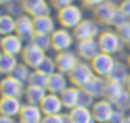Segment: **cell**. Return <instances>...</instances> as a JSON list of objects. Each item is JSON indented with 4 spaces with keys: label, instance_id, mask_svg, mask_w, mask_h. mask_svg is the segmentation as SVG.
I'll list each match as a JSON object with an SVG mask.
<instances>
[{
    "label": "cell",
    "instance_id": "obj_1",
    "mask_svg": "<svg viewBox=\"0 0 130 123\" xmlns=\"http://www.w3.org/2000/svg\"><path fill=\"white\" fill-rule=\"evenodd\" d=\"M82 20H84V13L75 4L66 6V7H62V9L57 11V22H59V25L61 27H66L70 30H73Z\"/></svg>",
    "mask_w": 130,
    "mask_h": 123
},
{
    "label": "cell",
    "instance_id": "obj_2",
    "mask_svg": "<svg viewBox=\"0 0 130 123\" xmlns=\"http://www.w3.org/2000/svg\"><path fill=\"white\" fill-rule=\"evenodd\" d=\"M98 43H100V48L102 52H107V54H119L123 50V47L126 45L121 36L118 34V30H103L100 32L98 36Z\"/></svg>",
    "mask_w": 130,
    "mask_h": 123
},
{
    "label": "cell",
    "instance_id": "obj_3",
    "mask_svg": "<svg viewBox=\"0 0 130 123\" xmlns=\"http://www.w3.org/2000/svg\"><path fill=\"white\" fill-rule=\"evenodd\" d=\"M94 75H96V73H94L91 63H89V61H80V63L71 70V73H70L68 77H70V82H71L73 86H77V87H84V86H86Z\"/></svg>",
    "mask_w": 130,
    "mask_h": 123
},
{
    "label": "cell",
    "instance_id": "obj_4",
    "mask_svg": "<svg viewBox=\"0 0 130 123\" xmlns=\"http://www.w3.org/2000/svg\"><path fill=\"white\" fill-rule=\"evenodd\" d=\"M116 63H118V61L114 59V55H112V54L100 52V54L91 61V66H93V70H94V73H96L98 77L107 79V77L110 75V71H112V68H114V64H116Z\"/></svg>",
    "mask_w": 130,
    "mask_h": 123
},
{
    "label": "cell",
    "instance_id": "obj_5",
    "mask_svg": "<svg viewBox=\"0 0 130 123\" xmlns=\"http://www.w3.org/2000/svg\"><path fill=\"white\" fill-rule=\"evenodd\" d=\"M73 36L77 41H84V39H96L100 36V27L94 20L84 18L75 29H73Z\"/></svg>",
    "mask_w": 130,
    "mask_h": 123
},
{
    "label": "cell",
    "instance_id": "obj_6",
    "mask_svg": "<svg viewBox=\"0 0 130 123\" xmlns=\"http://www.w3.org/2000/svg\"><path fill=\"white\" fill-rule=\"evenodd\" d=\"M75 36L73 32H70V29L66 27H61V29H55L54 34H52V48L55 52H64V50H71V45L75 43Z\"/></svg>",
    "mask_w": 130,
    "mask_h": 123
},
{
    "label": "cell",
    "instance_id": "obj_7",
    "mask_svg": "<svg viewBox=\"0 0 130 123\" xmlns=\"http://www.w3.org/2000/svg\"><path fill=\"white\" fill-rule=\"evenodd\" d=\"M16 34L25 41V43H30L32 38L36 36V29H34V16L23 13L22 16L16 18Z\"/></svg>",
    "mask_w": 130,
    "mask_h": 123
},
{
    "label": "cell",
    "instance_id": "obj_8",
    "mask_svg": "<svg viewBox=\"0 0 130 123\" xmlns=\"http://www.w3.org/2000/svg\"><path fill=\"white\" fill-rule=\"evenodd\" d=\"M80 61H82V59L78 57V54H77V52H71V50L57 52V55H55L57 70H59V71H62V73H66V75H70V73H71V70H73Z\"/></svg>",
    "mask_w": 130,
    "mask_h": 123
},
{
    "label": "cell",
    "instance_id": "obj_9",
    "mask_svg": "<svg viewBox=\"0 0 130 123\" xmlns=\"http://www.w3.org/2000/svg\"><path fill=\"white\" fill-rule=\"evenodd\" d=\"M45 57H46V52L41 50L39 47H36L34 43H27L25 48H23V52H22L23 63H25L27 66H30L32 70H36V68L41 64V61H43Z\"/></svg>",
    "mask_w": 130,
    "mask_h": 123
},
{
    "label": "cell",
    "instance_id": "obj_10",
    "mask_svg": "<svg viewBox=\"0 0 130 123\" xmlns=\"http://www.w3.org/2000/svg\"><path fill=\"white\" fill-rule=\"evenodd\" d=\"M114 109H116L114 103H112L110 100H107V98L96 100L94 105L91 107L96 123H109V121H110V116H112V112H114Z\"/></svg>",
    "mask_w": 130,
    "mask_h": 123
},
{
    "label": "cell",
    "instance_id": "obj_11",
    "mask_svg": "<svg viewBox=\"0 0 130 123\" xmlns=\"http://www.w3.org/2000/svg\"><path fill=\"white\" fill-rule=\"evenodd\" d=\"M102 52L98 38L96 39H84V41H77V54L82 61H93L98 54Z\"/></svg>",
    "mask_w": 130,
    "mask_h": 123
},
{
    "label": "cell",
    "instance_id": "obj_12",
    "mask_svg": "<svg viewBox=\"0 0 130 123\" xmlns=\"http://www.w3.org/2000/svg\"><path fill=\"white\" fill-rule=\"evenodd\" d=\"M0 93L2 96H23L25 95V84L16 80L13 75H6L0 82Z\"/></svg>",
    "mask_w": 130,
    "mask_h": 123
},
{
    "label": "cell",
    "instance_id": "obj_13",
    "mask_svg": "<svg viewBox=\"0 0 130 123\" xmlns=\"http://www.w3.org/2000/svg\"><path fill=\"white\" fill-rule=\"evenodd\" d=\"M45 118V112L41 109V105H36V103H23V109L18 116L20 123H41Z\"/></svg>",
    "mask_w": 130,
    "mask_h": 123
},
{
    "label": "cell",
    "instance_id": "obj_14",
    "mask_svg": "<svg viewBox=\"0 0 130 123\" xmlns=\"http://www.w3.org/2000/svg\"><path fill=\"white\" fill-rule=\"evenodd\" d=\"M23 109V102L20 96H2L0 100V114L2 116H20Z\"/></svg>",
    "mask_w": 130,
    "mask_h": 123
},
{
    "label": "cell",
    "instance_id": "obj_15",
    "mask_svg": "<svg viewBox=\"0 0 130 123\" xmlns=\"http://www.w3.org/2000/svg\"><path fill=\"white\" fill-rule=\"evenodd\" d=\"M2 52L6 54H11V55H20L25 48V41L14 32V34H9V36H2Z\"/></svg>",
    "mask_w": 130,
    "mask_h": 123
},
{
    "label": "cell",
    "instance_id": "obj_16",
    "mask_svg": "<svg viewBox=\"0 0 130 123\" xmlns=\"http://www.w3.org/2000/svg\"><path fill=\"white\" fill-rule=\"evenodd\" d=\"M41 109H43L45 116L64 112V103H62L61 95H57V93H46V96L41 102Z\"/></svg>",
    "mask_w": 130,
    "mask_h": 123
},
{
    "label": "cell",
    "instance_id": "obj_17",
    "mask_svg": "<svg viewBox=\"0 0 130 123\" xmlns=\"http://www.w3.org/2000/svg\"><path fill=\"white\" fill-rule=\"evenodd\" d=\"M116 9H118V6H116L114 2L105 0V2H102L98 7L93 9V14H94V18H96L100 23L110 25V22H112V18H114V14H116Z\"/></svg>",
    "mask_w": 130,
    "mask_h": 123
},
{
    "label": "cell",
    "instance_id": "obj_18",
    "mask_svg": "<svg viewBox=\"0 0 130 123\" xmlns=\"http://www.w3.org/2000/svg\"><path fill=\"white\" fill-rule=\"evenodd\" d=\"M68 82H70V77H68L66 73H62V71L57 70L55 73L48 75L46 89H48V93H57V95H61V93L68 87Z\"/></svg>",
    "mask_w": 130,
    "mask_h": 123
},
{
    "label": "cell",
    "instance_id": "obj_19",
    "mask_svg": "<svg viewBox=\"0 0 130 123\" xmlns=\"http://www.w3.org/2000/svg\"><path fill=\"white\" fill-rule=\"evenodd\" d=\"M23 2V9L27 14L30 16H43V14H50V4L46 0H22Z\"/></svg>",
    "mask_w": 130,
    "mask_h": 123
},
{
    "label": "cell",
    "instance_id": "obj_20",
    "mask_svg": "<svg viewBox=\"0 0 130 123\" xmlns=\"http://www.w3.org/2000/svg\"><path fill=\"white\" fill-rule=\"evenodd\" d=\"M34 29H36V34L52 36L57 27H55V20L50 14H43V16H34Z\"/></svg>",
    "mask_w": 130,
    "mask_h": 123
},
{
    "label": "cell",
    "instance_id": "obj_21",
    "mask_svg": "<svg viewBox=\"0 0 130 123\" xmlns=\"http://www.w3.org/2000/svg\"><path fill=\"white\" fill-rule=\"evenodd\" d=\"M48 89L46 87H39V86H34V84H27L25 86V102L27 103H36V105H41L43 98L46 96Z\"/></svg>",
    "mask_w": 130,
    "mask_h": 123
},
{
    "label": "cell",
    "instance_id": "obj_22",
    "mask_svg": "<svg viewBox=\"0 0 130 123\" xmlns=\"http://www.w3.org/2000/svg\"><path fill=\"white\" fill-rule=\"evenodd\" d=\"M80 89L82 87H77V86H68L62 93H61V98H62V103H64V109L71 111L73 107L78 105V98H80Z\"/></svg>",
    "mask_w": 130,
    "mask_h": 123
},
{
    "label": "cell",
    "instance_id": "obj_23",
    "mask_svg": "<svg viewBox=\"0 0 130 123\" xmlns=\"http://www.w3.org/2000/svg\"><path fill=\"white\" fill-rule=\"evenodd\" d=\"M70 116H71V121L73 123H96L94 114H93V111L89 107L77 105V107H73L70 111Z\"/></svg>",
    "mask_w": 130,
    "mask_h": 123
},
{
    "label": "cell",
    "instance_id": "obj_24",
    "mask_svg": "<svg viewBox=\"0 0 130 123\" xmlns=\"http://www.w3.org/2000/svg\"><path fill=\"white\" fill-rule=\"evenodd\" d=\"M105 82H107V79L94 75L82 89H86L87 93H91L94 98H103V95H105Z\"/></svg>",
    "mask_w": 130,
    "mask_h": 123
},
{
    "label": "cell",
    "instance_id": "obj_25",
    "mask_svg": "<svg viewBox=\"0 0 130 123\" xmlns=\"http://www.w3.org/2000/svg\"><path fill=\"white\" fill-rule=\"evenodd\" d=\"M128 77H130V66H128V63L125 64V63H119V61H118L107 79L116 80V82H119V84H126Z\"/></svg>",
    "mask_w": 130,
    "mask_h": 123
},
{
    "label": "cell",
    "instance_id": "obj_26",
    "mask_svg": "<svg viewBox=\"0 0 130 123\" xmlns=\"http://www.w3.org/2000/svg\"><path fill=\"white\" fill-rule=\"evenodd\" d=\"M14 32H16V16H13L9 13H4L0 16V34L9 36V34H14Z\"/></svg>",
    "mask_w": 130,
    "mask_h": 123
},
{
    "label": "cell",
    "instance_id": "obj_27",
    "mask_svg": "<svg viewBox=\"0 0 130 123\" xmlns=\"http://www.w3.org/2000/svg\"><path fill=\"white\" fill-rule=\"evenodd\" d=\"M123 91H125V84H119V82H116V80L107 79V82H105V95H103V98H107V100H110V102L114 103V100H116Z\"/></svg>",
    "mask_w": 130,
    "mask_h": 123
},
{
    "label": "cell",
    "instance_id": "obj_28",
    "mask_svg": "<svg viewBox=\"0 0 130 123\" xmlns=\"http://www.w3.org/2000/svg\"><path fill=\"white\" fill-rule=\"evenodd\" d=\"M16 66H18L16 55H11V54L2 52V55H0V71H2L4 75H11Z\"/></svg>",
    "mask_w": 130,
    "mask_h": 123
},
{
    "label": "cell",
    "instance_id": "obj_29",
    "mask_svg": "<svg viewBox=\"0 0 130 123\" xmlns=\"http://www.w3.org/2000/svg\"><path fill=\"white\" fill-rule=\"evenodd\" d=\"M16 80H20L22 84H29V80H30V75H32V68L30 66H27L25 63H18V66L14 68V71L11 73Z\"/></svg>",
    "mask_w": 130,
    "mask_h": 123
},
{
    "label": "cell",
    "instance_id": "obj_30",
    "mask_svg": "<svg viewBox=\"0 0 130 123\" xmlns=\"http://www.w3.org/2000/svg\"><path fill=\"white\" fill-rule=\"evenodd\" d=\"M36 70H39V71H41V73H45V75H52V73H55V71H57V63H55V57H48V55H46Z\"/></svg>",
    "mask_w": 130,
    "mask_h": 123
},
{
    "label": "cell",
    "instance_id": "obj_31",
    "mask_svg": "<svg viewBox=\"0 0 130 123\" xmlns=\"http://www.w3.org/2000/svg\"><path fill=\"white\" fill-rule=\"evenodd\" d=\"M30 43H34V45L39 47L41 50L48 52V50L52 48V36H48V34H36Z\"/></svg>",
    "mask_w": 130,
    "mask_h": 123
},
{
    "label": "cell",
    "instance_id": "obj_32",
    "mask_svg": "<svg viewBox=\"0 0 130 123\" xmlns=\"http://www.w3.org/2000/svg\"><path fill=\"white\" fill-rule=\"evenodd\" d=\"M114 107L116 109H121V111H130V91L125 87V91L114 100Z\"/></svg>",
    "mask_w": 130,
    "mask_h": 123
},
{
    "label": "cell",
    "instance_id": "obj_33",
    "mask_svg": "<svg viewBox=\"0 0 130 123\" xmlns=\"http://www.w3.org/2000/svg\"><path fill=\"white\" fill-rule=\"evenodd\" d=\"M6 13H9V14H13V16H22L23 13H25V9H23V2L22 0H13V2H9L7 6H6Z\"/></svg>",
    "mask_w": 130,
    "mask_h": 123
},
{
    "label": "cell",
    "instance_id": "obj_34",
    "mask_svg": "<svg viewBox=\"0 0 130 123\" xmlns=\"http://www.w3.org/2000/svg\"><path fill=\"white\" fill-rule=\"evenodd\" d=\"M46 82H48V75L41 73L39 70H32L29 84H34V86H39V87H46Z\"/></svg>",
    "mask_w": 130,
    "mask_h": 123
},
{
    "label": "cell",
    "instance_id": "obj_35",
    "mask_svg": "<svg viewBox=\"0 0 130 123\" xmlns=\"http://www.w3.org/2000/svg\"><path fill=\"white\" fill-rule=\"evenodd\" d=\"M128 20H130V18H128V16H126V14H125V13L119 9V6H118V9H116V14H114V18H112L110 25H112L114 29H119V27H121V25H125Z\"/></svg>",
    "mask_w": 130,
    "mask_h": 123
},
{
    "label": "cell",
    "instance_id": "obj_36",
    "mask_svg": "<svg viewBox=\"0 0 130 123\" xmlns=\"http://www.w3.org/2000/svg\"><path fill=\"white\" fill-rule=\"evenodd\" d=\"M94 102L96 100H94V96L91 93H87L86 89H80V98H78V105L80 107H89L91 109L94 105Z\"/></svg>",
    "mask_w": 130,
    "mask_h": 123
},
{
    "label": "cell",
    "instance_id": "obj_37",
    "mask_svg": "<svg viewBox=\"0 0 130 123\" xmlns=\"http://www.w3.org/2000/svg\"><path fill=\"white\" fill-rule=\"evenodd\" d=\"M116 30H118V34L121 36V39L128 45V43H130V20H128L125 25H121L119 29H116Z\"/></svg>",
    "mask_w": 130,
    "mask_h": 123
},
{
    "label": "cell",
    "instance_id": "obj_38",
    "mask_svg": "<svg viewBox=\"0 0 130 123\" xmlns=\"http://www.w3.org/2000/svg\"><path fill=\"white\" fill-rule=\"evenodd\" d=\"M41 123H64V116H62V112L61 114H48L43 118Z\"/></svg>",
    "mask_w": 130,
    "mask_h": 123
},
{
    "label": "cell",
    "instance_id": "obj_39",
    "mask_svg": "<svg viewBox=\"0 0 130 123\" xmlns=\"http://www.w3.org/2000/svg\"><path fill=\"white\" fill-rule=\"evenodd\" d=\"M125 111H121V109H114V112H112V116H110V121L109 123H123V119H125Z\"/></svg>",
    "mask_w": 130,
    "mask_h": 123
},
{
    "label": "cell",
    "instance_id": "obj_40",
    "mask_svg": "<svg viewBox=\"0 0 130 123\" xmlns=\"http://www.w3.org/2000/svg\"><path fill=\"white\" fill-rule=\"evenodd\" d=\"M50 4H52V7H55V9L59 11V9L66 7V6H71L73 0H50Z\"/></svg>",
    "mask_w": 130,
    "mask_h": 123
},
{
    "label": "cell",
    "instance_id": "obj_41",
    "mask_svg": "<svg viewBox=\"0 0 130 123\" xmlns=\"http://www.w3.org/2000/svg\"><path fill=\"white\" fill-rule=\"evenodd\" d=\"M102 2H105V0H82L84 7H89V9H94V7H98Z\"/></svg>",
    "mask_w": 130,
    "mask_h": 123
},
{
    "label": "cell",
    "instance_id": "obj_42",
    "mask_svg": "<svg viewBox=\"0 0 130 123\" xmlns=\"http://www.w3.org/2000/svg\"><path fill=\"white\" fill-rule=\"evenodd\" d=\"M119 9L130 18V0H121V2H119Z\"/></svg>",
    "mask_w": 130,
    "mask_h": 123
},
{
    "label": "cell",
    "instance_id": "obj_43",
    "mask_svg": "<svg viewBox=\"0 0 130 123\" xmlns=\"http://www.w3.org/2000/svg\"><path fill=\"white\" fill-rule=\"evenodd\" d=\"M0 123H20V121H16V118H13V116H2L0 114Z\"/></svg>",
    "mask_w": 130,
    "mask_h": 123
},
{
    "label": "cell",
    "instance_id": "obj_44",
    "mask_svg": "<svg viewBox=\"0 0 130 123\" xmlns=\"http://www.w3.org/2000/svg\"><path fill=\"white\" fill-rule=\"evenodd\" d=\"M9 2H13V0H0V4H2V6H7Z\"/></svg>",
    "mask_w": 130,
    "mask_h": 123
},
{
    "label": "cell",
    "instance_id": "obj_45",
    "mask_svg": "<svg viewBox=\"0 0 130 123\" xmlns=\"http://www.w3.org/2000/svg\"><path fill=\"white\" fill-rule=\"evenodd\" d=\"M125 87H126V89L130 91V77H128V80H126V84H125Z\"/></svg>",
    "mask_w": 130,
    "mask_h": 123
},
{
    "label": "cell",
    "instance_id": "obj_46",
    "mask_svg": "<svg viewBox=\"0 0 130 123\" xmlns=\"http://www.w3.org/2000/svg\"><path fill=\"white\" fill-rule=\"evenodd\" d=\"M123 123H130V116H125V119H123Z\"/></svg>",
    "mask_w": 130,
    "mask_h": 123
},
{
    "label": "cell",
    "instance_id": "obj_47",
    "mask_svg": "<svg viewBox=\"0 0 130 123\" xmlns=\"http://www.w3.org/2000/svg\"><path fill=\"white\" fill-rule=\"evenodd\" d=\"M128 66H130V54H128Z\"/></svg>",
    "mask_w": 130,
    "mask_h": 123
},
{
    "label": "cell",
    "instance_id": "obj_48",
    "mask_svg": "<svg viewBox=\"0 0 130 123\" xmlns=\"http://www.w3.org/2000/svg\"><path fill=\"white\" fill-rule=\"evenodd\" d=\"M128 48H130V43H128Z\"/></svg>",
    "mask_w": 130,
    "mask_h": 123
}]
</instances>
